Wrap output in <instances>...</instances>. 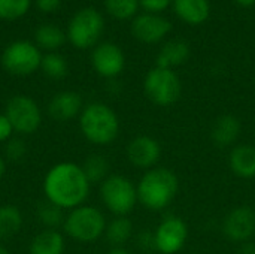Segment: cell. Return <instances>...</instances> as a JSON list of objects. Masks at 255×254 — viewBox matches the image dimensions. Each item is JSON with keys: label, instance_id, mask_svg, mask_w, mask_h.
Wrapping results in <instances>:
<instances>
[{"label": "cell", "instance_id": "cell-21", "mask_svg": "<svg viewBox=\"0 0 255 254\" xmlns=\"http://www.w3.org/2000/svg\"><path fill=\"white\" fill-rule=\"evenodd\" d=\"M105 237L114 247H123L133 237V223L127 217H115L106 225Z\"/></svg>", "mask_w": 255, "mask_h": 254}, {"label": "cell", "instance_id": "cell-13", "mask_svg": "<svg viewBox=\"0 0 255 254\" xmlns=\"http://www.w3.org/2000/svg\"><path fill=\"white\" fill-rule=\"evenodd\" d=\"M127 159L134 168L143 171L152 169L161 159V145L148 135L136 136L127 145Z\"/></svg>", "mask_w": 255, "mask_h": 254}, {"label": "cell", "instance_id": "cell-24", "mask_svg": "<svg viewBox=\"0 0 255 254\" xmlns=\"http://www.w3.org/2000/svg\"><path fill=\"white\" fill-rule=\"evenodd\" d=\"M34 39H36V43L40 48L48 49V51L52 52L54 49L60 48L64 43L66 36H64V33H63V30L60 27L52 25V24H43L36 30Z\"/></svg>", "mask_w": 255, "mask_h": 254}, {"label": "cell", "instance_id": "cell-11", "mask_svg": "<svg viewBox=\"0 0 255 254\" xmlns=\"http://www.w3.org/2000/svg\"><path fill=\"white\" fill-rule=\"evenodd\" d=\"M223 234L224 237L238 244H244L251 241L255 235V211L250 207H238L233 208L223 222Z\"/></svg>", "mask_w": 255, "mask_h": 254}, {"label": "cell", "instance_id": "cell-8", "mask_svg": "<svg viewBox=\"0 0 255 254\" xmlns=\"http://www.w3.org/2000/svg\"><path fill=\"white\" fill-rule=\"evenodd\" d=\"M4 115L10 121L13 132L21 135H31L42 124V111L37 102L25 94L10 97L6 103Z\"/></svg>", "mask_w": 255, "mask_h": 254}, {"label": "cell", "instance_id": "cell-3", "mask_svg": "<svg viewBox=\"0 0 255 254\" xmlns=\"http://www.w3.org/2000/svg\"><path fill=\"white\" fill-rule=\"evenodd\" d=\"M79 129L82 136L94 145H109L120 133V120L115 111L102 102L84 106L79 114Z\"/></svg>", "mask_w": 255, "mask_h": 254}, {"label": "cell", "instance_id": "cell-19", "mask_svg": "<svg viewBox=\"0 0 255 254\" xmlns=\"http://www.w3.org/2000/svg\"><path fill=\"white\" fill-rule=\"evenodd\" d=\"M175 13L190 25L203 24L211 13L209 0H173Z\"/></svg>", "mask_w": 255, "mask_h": 254}, {"label": "cell", "instance_id": "cell-27", "mask_svg": "<svg viewBox=\"0 0 255 254\" xmlns=\"http://www.w3.org/2000/svg\"><path fill=\"white\" fill-rule=\"evenodd\" d=\"M105 7L108 13L117 19L133 18L140 7L139 0H105Z\"/></svg>", "mask_w": 255, "mask_h": 254}, {"label": "cell", "instance_id": "cell-12", "mask_svg": "<svg viewBox=\"0 0 255 254\" xmlns=\"http://www.w3.org/2000/svg\"><path fill=\"white\" fill-rule=\"evenodd\" d=\"M91 64L100 76L114 79L124 70L126 57L118 45L112 42H103L94 48L91 54Z\"/></svg>", "mask_w": 255, "mask_h": 254}, {"label": "cell", "instance_id": "cell-15", "mask_svg": "<svg viewBox=\"0 0 255 254\" xmlns=\"http://www.w3.org/2000/svg\"><path fill=\"white\" fill-rule=\"evenodd\" d=\"M84 109V102L76 91H60L52 96L48 105L49 115L57 121H67L79 115Z\"/></svg>", "mask_w": 255, "mask_h": 254}, {"label": "cell", "instance_id": "cell-31", "mask_svg": "<svg viewBox=\"0 0 255 254\" xmlns=\"http://www.w3.org/2000/svg\"><path fill=\"white\" fill-rule=\"evenodd\" d=\"M13 135V127L4 114H0V142H7Z\"/></svg>", "mask_w": 255, "mask_h": 254}, {"label": "cell", "instance_id": "cell-34", "mask_svg": "<svg viewBox=\"0 0 255 254\" xmlns=\"http://www.w3.org/2000/svg\"><path fill=\"white\" fill-rule=\"evenodd\" d=\"M238 254H255V243L247 241V243L241 244V249H239Z\"/></svg>", "mask_w": 255, "mask_h": 254}, {"label": "cell", "instance_id": "cell-23", "mask_svg": "<svg viewBox=\"0 0 255 254\" xmlns=\"http://www.w3.org/2000/svg\"><path fill=\"white\" fill-rule=\"evenodd\" d=\"M82 169L91 184H102L109 177V162L102 154H90L85 159Z\"/></svg>", "mask_w": 255, "mask_h": 254}, {"label": "cell", "instance_id": "cell-7", "mask_svg": "<svg viewBox=\"0 0 255 254\" xmlns=\"http://www.w3.org/2000/svg\"><path fill=\"white\" fill-rule=\"evenodd\" d=\"M105 28L102 13L93 7H84L73 15L67 27V37L70 43L79 49L94 46Z\"/></svg>", "mask_w": 255, "mask_h": 254}, {"label": "cell", "instance_id": "cell-30", "mask_svg": "<svg viewBox=\"0 0 255 254\" xmlns=\"http://www.w3.org/2000/svg\"><path fill=\"white\" fill-rule=\"evenodd\" d=\"M139 4L146 13L160 15L167 7H170V4H173V0H139Z\"/></svg>", "mask_w": 255, "mask_h": 254}, {"label": "cell", "instance_id": "cell-17", "mask_svg": "<svg viewBox=\"0 0 255 254\" xmlns=\"http://www.w3.org/2000/svg\"><path fill=\"white\" fill-rule=\"evenodd\" d=\"M241 130H242L241 120L236 115L227 114V115H221L217 118L211 130V138L217 147L227 148L238 141Z\"/></svg>", "mask_w": 255, "mask_h": 254}, {"label": "cell", "instance_id": "cell-28", "mask_svg": "<svg viewBox=\"0 0 255 254\" xmlns=\"http://www.w3.org/2000/svg\"><path fill=\"white\" fill-rule=\"evenodd\" d=\"M30 7V0H0V18L16 19Z\"/></svg>", "mask_w": 255, "mask_h": 254}, {"label": "cell", "instance_id": "cell-38", "mask_svg": "<svg viewBox=\"0 0 255 254\" xmlns=\"http://www.w3.org/2000/svg\"><path fill=\"white\" fill-rule=\"evenodd\" d=\"M0 254H10V253L7 252V249H6V247H3V246L0 244Z\"/></svg>", "mask_w": 255, "mask_h": 254}, {"label": "cell", "instance_id": "cell-16", "mask_svg": "<svg viewBox=\"0 0 255 254\" xmlns=\"http://www.w3.org/2000/svg\"><path fill=\"white\" fill-rule=\"evenodd\" d=\"M229 166L232 172L239 178L255 177V147L251 144L235 145L229 156Z\"/></svg>", "mask_w": 255, "mask_h": 254}, {"label": "cell", "instance_id": "cell-26", "mask_svg": "<svg viewBox=\"0 0 255 254\" xmlns=\"http://www.w3.org/2000/svg\"><path fill=\"white\" fill-rule=\"evenodd\" d=\"M40 69L48 78L61 79L67 75L69 66L63 55H60L57 52H48L46 55H42Z\"/></svg>", "mask_w": 255, "mask_h": 254}, {"label": "cell", "instance_id": "cell-1", "mask_svg": "<svg viewBox=\"0 0 255 254\" xmlns=\"http://www.w3.org/2000/svg\"><path fill=\"white\" fill-rule=\"evenodd\" d=\"M90 189L91 183L85 177L82 166L73 162L54 165L43 178L46 201L67 211L84 205L90 195Z\"/></svg>", "mask_w": 255, "mask_h": 254}, {"label": "cell", "instance_id": "cell-20", "mask_svg": "<svg viewBox=\"0 0 255 254\" xmlns=\"http://www.w3.org/2000/svg\"><path fill=\"white\" fill-rule=\"evenodd\" d=\"M66 243L61 232L57 229H43L30 243V254H64Z\"/></svg>", "mask_w": 255, "mask_h": 254}, {"label": "cell", "instance_id": "cell-29", "mask_svg": "<svg viewBox=\"0 0 255 254\" xmlns=\"http://www.w3.org/2000/svg\"><path fill=\"white\" fill-rule=\"evenodd\" d=\"M4 154L6 159L10 162H19L25 157L27 154V147L25 142L21 138H10L6 144H4Z\"/></svg>", "mask_w": 255, "mask_h": 254}, {"label": "cell", "instance_id": "cell-10", "mask_svg": "<svg viewBox=\"0 0 255 254\" xmlns=\"http://www.w3.org/2000/svg\"><path fill=\"white\" fill-rule=\"evenodd\" d=\"M187 240L188 226L176 216L163 219L154 231V247L161 254H176L181 252Z\"/></svg>", "mask_w": 255, "mask_h": 254}, {"label": "cell", "instance_id": "cell-32", "mask_svg": "<svg viewBox=\"0 0 255 254\" xmlns=\"http://www.w3.org/2000/svg\"><path fill=\"white\" fill-rule=\"evenodd\" d=\"M137 246L145 252L155 250V247H154V232L152 234L151 232H140L137 235Z\"/></svg>", "mask_w": 255, "mask_h": 254}, {"label": "cell", "instance_id": "cell-2", "mask_svg": "<svg viewBox=\"0 0 255 254\" xmlns=\"http://www.w3.org/2000/svg\"><path fill=\"white\" fill-rule=\"evenodd\" d=\"M137 201L149 211L166 210L178 195L179 180L173 171L155 166L145 171L137 186Z\"/></svg>", "mask_w": 255, "mask_h": 254}, {"label": "cell", "instance_id": "cell-9", "mask_svg": "<svg viewBox=\"0 0 255 254\" xmlns=\"http://www.w3.org/2000/svg\"><path fill=\"white\" fill-rule=\"evenodd\" d=\"M42 54L39 48L28 40H16L6 46L1 54L3 67L16 76H27L40 69Z\"/></svg>", "mask_w": 255, "mask_h": 254}, {"label": "cell", "instance_id": "cell-4", "mask_svg": "<svg viewBox=\"0 0 255 254\" xmlns=\"http://www.w3.org/2000/svg\"><path fill=\"white\" fill-rule=\"evenodd\" d=\"M105 214L91 205H81L66 214L63 228L69 238L81 244H93L105 235L106 231Z\"/></svg>", "mask_w": 255, "mask_h": 254}, {"label": "cell", "instance_id": "cell-18", "mask_svg": "<svg viewBox=\"0 0 255 254\" xmlns=\"http://www.w3.org/2000/svg\"><path fill=\"white\" fill-rule=\"evenodd\" d=\"M190 58V46L182 39H172L166 42L155 58V66L163 69H175Z\"/></svg>", "mask_w": 255, "mask_h": 254}, {"label": "cell", "instance_id": "cell-33", "mask_svg": "<svg viewBox=\"0 0 255 254\" xmlns=\"http://www.w3.org/2000/svg\"><path fill=\"white\" fill-rule=\"evenodd\" d=\"M36 4H37L39 10L49 13V12H54L60 7L61 0H36Z\"/></svg>", "mask_w": 255, "mask_h": 254}, {"label": "cell", "instance_id": "cell-14", "mask_svg": "<svg viewBox=\"0 0 255 254\" xmlns=\"http://www.w3.org/2000/svg\"><path fill=\"white\" fill-rule=\"evenodd\" d=\"M172 30V24L167 18L157 13H142L137 15L131 22L133 36L143 43H158L161 42L169 31Z\"/></svg>", "mask_w": 255, "mask_h": 254}, {"label": "cell", "instance_id": "cell-36", "mask_svg": "<svg viewBox=\"0 0 255 254\" xmlns=\"http://www.w3.org/2000/svg\"><path fill=\"white\" fill-rule=\"evenodd\" d=\"M108 254H131L130 252H127L126 249H123V247H114L111 252Z\"/></svg>", "mask_w": 255, "mask_h": 254}, {"label": "cell", "instance_id": "cell-22", "mask_svg": "<svg viewBox=\"0 0 255 254\" xmlns=\"http://www.w3.org/2000/svg\"><path fill=\"white\" fill-rule=\"evenodd\" d=\"M22 214L15 205L0 207V240L15 237L22 228Z\"/></svg>", "mask_w": 255, "mask_h": 254}, {"label": "cell", "instance_id": "cell-25", "mask_svg": "<svg viewBox=\"0 0 255 254\" xmlns=\"http://www.w3.org/2000/svg\"><path fill=\"white\" fill-rule=\"evenodd\" d=\"M36 214H37L39 222L45 226V229H57L58 226L64 223V219H66L64 210L51 204L46 199L37 205Z\"/></svg>", "mask_w": 255, "mask_h": 254}, {"label": "cell", "instance_id": "cell-6", "mask_svg": "<svg viewBox=\"0 0 255 254\" xmlns=\"http://www.w3.org/2000/svg\"><path fill=\"white\" fill-rule=\"evenodd\" d=\"M143 91L148 100L157 106H170L182 94V82L175 70L154 67L143 79Z\"/></svg>", "mask_w": 255, "mask_h": 254}, {"label": "cell", "instance_id": "cell-37", "mask_svg": "<svg viewBox=\"0 0 255 254\" xmlns=\"http://www.w3.org/2000/svg\"><path fill=\"white\" fill-rule=\"evenodd\" d=\"M4 172H6V162H4V159L0 156V180L4 177Z\"/></svg>", "mask_w": 255, "mask_h": 254}, {"label": "cell", "instance_id": "cell-35", "mask_svg": "<svg viewBox=\"0 0 255 254\" xmlns=\"http://www.w3.org/2000/svg\"><path fill=\"white\" fill-rule=\"evenodd\" d=\"M239 6H244V7H251L255 4V0H235Z\"/></svg>", "mask_w": 255, "mask_h": 254}, {"label": "cell", "instance_id": "cell-5", "mask_svg": "<svg viewBox=\"0 0 255 254\" xmlns=\"http://www.w3.org/2000/svg\"><path fill=\"white\" fill-rule=\"evenodd\" d=\"M100 198L103 205L115 217H127V214H130L139 202L134 183L118 174L109 175L100 184Z\"/></svg>", "mask_w": 255, "mask_h": 254}]
</instances>
